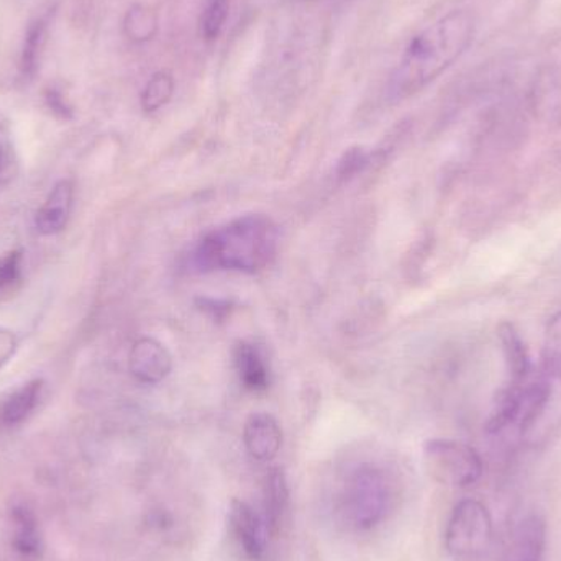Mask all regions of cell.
I'll return each mask as SVG.
<instances>
[{
	"label": "cell",
	"instance_id": "cell-1",
	"mask_svg": "<svg viewBox=\"0 0 561 561\" xmlns=\"http://www.w3.org/2000/svg\"><path fill=\"white\" fill-rule=\"evenodd\" d=\"M477 22L468 10H451L409 42L389 79L388 94L402 101L440 78L473 42Z\"/></svg>",
	"mask_w": 561,
	"mask_h": 561
},
{
	"label": "cell",
	"instance_id": "cell-2",
	"mask_svg": "<svg viewBox=\"0 0 561 561\" xmlns=\"http://www.w3.org/2000/svg\"><path fill=\"white\" fill-rule=\"evenodd\" d=\"M279 229L265 214H247L206 233L194 249L191 262L199 272L229 270L255 275L275 262Z\"/></svg>",
	"mask_w": 561,
	"mask_h": 561
},
{
	"label": "cell",
	"instance_id": "cell-3",
	"mask_svg": "<svg viewBox=\"0 0 561 561\" xmlns=\"http://www.w3.org/2000/svg\"><path fill=\"white\" fill-rule=\"evenodd\" d=\"M534 391L536 411L524 442L540 445L561 428V309L547 322L542 356L534 375Z\"/></svg>",
	"mask_w": 561,
	"mask_h": 561
},
{
	"label": "cell",
	"instance_id": "cell-4",
	"mask_svg": "<svg viewBox=\"0 0 561 561\" xmlns=\"http://www.w3.org/2000/svg\"><path fill=\"white\" fill-rule=\"evenodd\" d=\"M392 503L389 478L375 465H359L346 477L339 496L343 520L355 530H371L388 516Z\"/></svg>",
	"mask_w": 561,
	"mask_h": 561
},
{
	"label": "cell",
	"instance_id": "cell-5",
	"mask_svg": "<svg viewBox=\"0 0 561 561\" xmlns=\"http://www.w3.org/2000/svg\"><path fill=\"white\" fill-rule=\"evenodd\" d=\"M493 537V516L483 501L467 497L455 504L445 529V549L451 559H481L490 550Z\"/></svg>",
	"mask_w": 561,
	"mask_h": 561
},
{
	"label": "cell",
	"instance_id": "cell-6",
	"mask_svg": "<svg viewBox=\"0 0 561 561\" xmlns=\"http://www.w3.org/2000/svg\"><path fill=\"white\" fill-rule=\"evenodd\" d=\"M424 463L437 483L458 490L474 486L484 474V461L477 448L451 438L428 440L424 445Z\"/></svg>",
	"mask_w": 561,
	"mask_h": 561
},
{
	"label": "cell",
	"instance_id": "cell-7",
	"mask_svg": "<svg viewBox=\"0 0 561 561\" xmlns=\"http://www.w3.org/2000/svg\"><path fill=\"white\" fill-rule=\"evenodd\" d=\"M229 523L243 553L250 560H262L266 553L270 534L265 519L245 501L236 500L230 506Z\"/></svg>",
	"mask_w": 561,
	"mask_h": 561
},
{
	"label": "cell",
	"instance_id": "cell-8",
	"mask_svg": "<svg viewBox=\"0 0 561 561\" xmlns=\"http://www.w3.org/2000/svg\"><path fill=\"white\" fill-rule=\"evenodd\" d=\"M128 368L137 381L144 385H158L173 369V358L163 343L144 336L131 346Z\"/></svg>",
	"mask_w": 561,
	"mask_h": 561
},
{
	"label": "cell",
	"instance_id": "cell-9",
	"mask_svg": "<svg viewBox=\"0 0 561 561\" xmlns=\"http://www.w3.org/2000/svg\"><path fill=\"white\" fill-rule=\"evenodd\" d=\"M546 550V520L539 514H527L514 527L501 561H543Z\"/></svg>",
	"mask_w": 561,
	"mask_h": 561
},
{
	"label": "cell",
	"instance_id": "cell-10",
	"mask_svg": "<svg viewBox=\"0 0 561 561\" xmlns=\"http://www.w3.org/2000/svg\"><path fill=\"white\" fill-rule=\"evenodd\" d=\"M243 442L250 457L256 461H272L283 447V428L268 412H255L247 419Z\"/></svg>",
	"mask_w": 561,
	"mask_h": 561
},
{
	"label": "cell",
	"instance_id": "cell-11",
	"mask_svg": "<svg viewBox=\"0 0 561 561\" xmlns=\"http://www.w3.org/2000/svg\"><path fill=\"white\" fill-rule=\"evenodd\" d=\"M233 365L243 388L252 392H263L272 385V369L268 359L255 343L240 340L233 346Z\"/></svg>",
	"mask_w": 561,
	"mask_h": 561
},
{
	"label": "cell",
	"instance_id": "cell-12",
	"mask_svg": "<svg viewBox=\"0 0 561 561\" xmlns=\"http://www.w3.org/2000/svg\"><path fill=\"white\" fill-rule=\"evenodd\" d=\"M71 209L72 184L69 181H59L36 214V230L42 236H55L61 232L68 224Z\"/></svg>",
	"mask_w": 561,
	"mask_h": 561
},
{
	"label": "cell",
	"instance_id": "cell-13",
	"mask_svg": "<svg viewBox=\"0 0 561 561\" xmlns=\"http://www.w3.org/2000/svg\"><path fill=\"white\" fill-rule=\"evenodd\" d=\"M265 519L270 534H276L283 526L284 516L289 506V486L287 478L280 468H273L265 481Z\"/></svg>",
	"mask_w": 561,
	"mask_h": 561
},
{
	"label": "cell",
	"instance_id": "cell-14",
	"mask_svg": "<svg viewBox=\"0 0 561 561\" xmlns=\"http://www.w3.org/2000/svg\"><path fill=\"white\" fill-rule=\"evenodd\" d=\"M43 381L35 379L28 385L16 389L2 405H0V425L2 427H15L22 424L38 405L39 396H42Z\"/></svg>",
	"mask_w": 561,
	"mask_h": 561
},
{
	"label": "cell",
	"instance_id": "cell-15",
	"mask_svg": "<svg viewBox=\"0 0 561 561\" xmlns=\"http://www.w3.org/2000/svg\"><path fill=\"white\" fill-rule=\"evenodd\" d=\"M160 32V19L150 5L134 3L124 16V33L131 43L144 45Z\"/></svg>",
	"mask_w": 561,
	"mask_h": 561
},
{
	"label": "cell",
	"instance_id": "cell-16",
	"mask_svg": "<svg viewBox=\"0 0 561 561\" xmlns=\"http://www.w3.org/2000/svg\"><path fill=\"white\" fill-rule=\"evenodd\" d=\"M13 547L16 552L25 557L38 556L42 549L38 526L35 517L25 507H15L12 511Z\"/></svg>",
	"mask_w": 561,
	"mask_h": 561
},
{
	"label": "cell",
	"instance_id": "cell-17",
	"mask_svg": "<svg viewBox=\"0 0 561 561\" xmlns=\"http://www.w3.org/2000/svg\"><path fill=\"white\" fill-rule=\"evenodd\" d=\"M174 91H176V81H174V76L170 71L161 69V71L154 72L145 84L144 91H141V108L147 114L161 111L164 105L170 104Z\"/></svg>",
	"mask_w": 561,
	"mask_h": 561
},
{
	"label": "cell",
	"instance_id": "cell-18",
	"mask_svg": "<svg viewBox=\"0 0 561 561\" xmlns=\"http://www.w3.org/2000/svg\"><path fill=\"white\" fill-rule=\"evenodd\" d=\"M46 28H48V19L38 16L30 23L28 30H26L22 56H20V71L26 79H32L38 69L39 55H42L46 39Z\"/></svg>",
	"mask_w": 561,
	"mask_h": 561
},
{
	"label": "cell",
	"instance_id": "cell-19",
	"mask_svg": "<svg viewBox=\"0 0 561 561\" xmlns=\"http://www.w3.org/2000/svg\"><path fill=\"white\" fill-rule=\"evenodd\" d=\"M229 0H207L199 19V35L206 43L220 38L227 20H229Z\"/></svg>",
	"mask_w": 561,
	"mask_h": 561
},
{
	"label": "cell",
	"instance_id": "cell-20",
	"mask_svg": "<svg viewBox=\"0 0 561 561\" xmlns=\"http://www.w3.org/2000/svg\"><path fill=\"white\" fill-rule=\"evenodd\" d=\"M373 163V153L366 148L352 147L340 157L336 163V178L340 181H350L362 174Z\"/></svg>",
	"mask_w": 561,
	"mask_h": 561
},
{
	"label": "cell",
	"instance_id": "cell-21",
	"mask_svg": "<svg viewBox=\"0 0 561 561\" xmlns=\"http://www.w3.org/2000/svg\"><path fill=\"white\" fill-rule=\"evenodd\" d=\"M19 173V161L12 140L3 128H0V186L9 184Z\"/></svg>",
	"mask_w": 561,
	"mask_h": 561
},
{
	"label": "cell",
	"instance_id": "cell-22",
	"mask_svg": "<svg viewBox=\"0 0 561 561\" xmlns=\"http://www.w3.org/2000/svg\"><path fill=\"white\" fill-rule=\"evenodd\" d=\"M22 252L13 250L0 259V294L15 286L22 278Z\"/></svg>",
	"mask_w": 561,
	"mask_h": 561
},
{
	"label": "cell",
	"instance_id": "cell-23",
	"mask_svg": "<svg viewBox=\"0 0 561 561\" xmlns=\"http://www.w3.org/2000/svg\"><path fill=\"white\" fill-rule=\"evenodd\" d=\"M16 346H19V340L15 333L0 327V368L15 355Z\"/></svg>",
	"mask_w": 561,
	"mask_h": 561
},
{
	"label": "cell",
	"instance_id": "cell-24",
	"mask_svg": "<svg viewBox=\"0 0 561 561\" xmlns=\"http://www.w3.org/2000/svg\"><path fill=\"white\" fill-rule=\"evenodd\" d=\"M46 104L51 108L53 114L58 115V117H71V107H69L68 102L65 101L58 89H48V92H46Z\"/></svg>",
	"mask_w": 561,
	"mask_h": 561
},
{
	"label": "cell",
	"instance_id": "cell-25",
	"mask_svg": "<svg viewBox=\"0 0 561 561\" xmlns=\"http://www.w3.org/2000/svg\"><path fill=\"white\" fill-rule=\"evenodd\" d=\"M201 309L209 313L213 319H224L230 312V304L219 299H199Z\"/></svg>",
	"mask_w": 561,
	"mask_h": 561
}]
</instances>
